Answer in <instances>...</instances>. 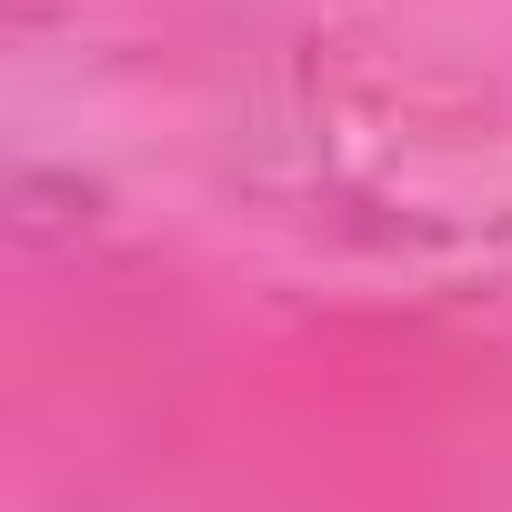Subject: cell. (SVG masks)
Segmentation results:
<instances>
[]
</instances>
